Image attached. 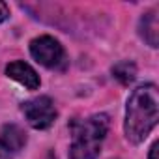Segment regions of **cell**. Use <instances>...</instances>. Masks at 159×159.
I'll return each instance as SVG.
<instances>
[{"instance_id":"1","label":"cell","mask_w":159,"mask_h":159,"mask_svg":"<svg viewBox=\"0 0 159 159\" xmlns=\"http://www.w3.org/2000/svg\"><path fill=\"white\" fill-rule=\"evenodd\" d=\"M159 120V92L155 84H144L133 90L125 107L124 131L129 142L140 144Z\"/></svg>"},{"instance_id":"2","label":"cell","mask_w":159,"mask_h":159,"mask_svg":"<svg viewBox=\"0 0 159 159\" xmlns=\"http://www.w3.org/2000/svg\"><path fill=\"white\" fill-rule=\"evenodd\" d=\"M109 131V116L94 114L79 122L73 129V142L69 148V159H98L101 142Z\"/></svg>"},{"instance_id":"3","label":"cell","mask_w":159,"mask_h":159,"mask_svg":"<svg viewBox=\"0 0 159 159\" xmlns=\"http://www.w3.org/2000/svg\"><path fill=\"white\" fill-rule=\"evenodd\" d=\"M30 52L36 62H39L41 66H45L49 69H62L67 62L64 47L60 45L58 39H54L51 36H39V38L32 39Z\"/></svg>"},{"instance_id":"4","label":"cell","mask_w":159,"mask_h":159,"mask_svg":"<svg viewBox=\"0 0 159 159\" xmlns=\"http://www.w3.org/2000/svg\"><path fill=\"white\" fill-rule=\"evenodd\" d=\"M23 112L26 122L34 129H47L56 120V107L52 99L47 96H39L23 103Z\"/></svg>"},{"instance_id":"5","label":"cell","mask_w":159,"mask_h":159,"mask_svg":"<svg viewBox=\"0 0 159 159\" xmlns=\"http://www.w3.org/2000/svg\"><path fill=\"white\" fill-rule=\"evenodd\" d=\"M6 75L13 81H17L19 84L26 86L28 90H36L39 86V75L34 71L32 66H28L26 62H11L8 67H6Z\"/></svg>"},{"instance_id":"6","label":"cell","mask_w":159,"mask_h":159,"mask_svg":"<svg viewBox=\"0 0 159 159\" xmlns=\"http://www.w3.org/2000/svg\"><path fill=\"white\" fill-rule=\"evenodd\" d=\"M26 144V133L19 125H6L0 133V146L6 152H17Z\"/></svg>"},{"instance_id":"7","label":"cell","mask_w":159,"mask_h":159,"mask_svg":"<svg viewBox=\"0 0 159 159\" xmlns=\"http://www.w3.org/2000/svg\"><path fill=\"white\" fill-rule=\"evenodd\" d=\"M140 36L150 47H157L159 43V23H157V11H148L140 19Z\"/></svg>"},{"instance_id":"8","label":"cell","mask_w":159,"mask_h":159,"mask_svg":"<svg viewBox=\"0 0 159 159\" xmlns=\"http://www.w3.org/2000/svg\"><path fill=\"white\" fill-rule=\"evenodd\" d=\"M112 75H114V79H118L122 84H129V83L135 81V77H137V66L133 62H129V60L118 62L112 67Z\"/></svg>"},{"instance_id":"9","label":"cell","mask_w":159,"mask_h":159,"mask_svg":"<svg viewBox=\"0 0 159 159\" xmlns=\"http://www.w3.org/2000/svg\"><path fill=\"white\" fill-rule=\"evenodd\" d=\"M8 17H10V8H8V4L0 2V23H4Z\"/></svg>"},{"instance_id":"10","label":"cell","mask_w":159,"mask_h":159,"mask_svg":"<svg viewBox=\"0 0 159 159\" xmlns=\"http://www.w3.org/2000/svg\"><path fill=\"white\" fill-rule=\"evenodd\" d=\"M157 148H159V144L155 142V144L150 148V157H148V159H157Z\"/></svg>"}]
</instances>
